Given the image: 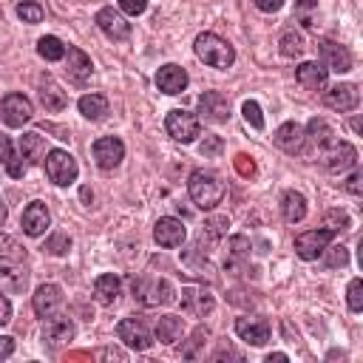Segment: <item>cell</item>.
Here are the masks:
<instances>
[{
    "label": "cell",
    "mask_w": 363,
    "mask_h": 363,
    "mask_svg": "<svg viewBox=\"0 0 363 363\" xmlns=\"http://www.w3.org/2000/svg\"><path fill=\"white\" fill-rule=\"evenodd\" d=\"M281 213H284V218H286L289 224L303 221V216H306V199H303V193L286 190V193L281 196Z\"/></svg>",
    "instance_id": "cell-30"
},
{
    "label": "cell",
    "mask_w": 363,
    "mask_h": 363,
    "mask_svg": "<svg viewBox=\"0 0 363 363\" xmlns=\"http://www.w3.org/2000/svg\"><path fill=\"white\" fill-rule=\"evenodd\" d=\"M250 258V241L244 238V235H233L230 241H227V258H224V267H238L241 261H247Z\"/></svg>",
    "instance_id": "cell-33"
},
{
    "label": "cell",
    "mask_w": 363,
    "mask_h": 363,
    "mask_svg": "<svg viewBox=\"0 0 363 363\" xmlns=\"http://www.w3.org/2000/svg\"><path fill=\"white\" fill-rule=\"evenodd\" d=\"M119 289H122V284H119V278H116L113 272H105V275H99V278L94 281V298H96L102 306L116 303Z\"/></svg>",
    "instance_id": "cell-28"
},
{
    "label": "cell",
    "mask_w": 363,
    "mask_h": 363,
    "mask_svg": "<svg viewBox=\"0 0 363 363\" xmlns=\"http://www.w3.org/2000/svg\"><path fill=\"white\" fill-rule=\"evenodd\" d=\"M235 170H238L241 176H252V173H255V164L250 162V156L238 153V156H235Z\"/></svg>",
    "instance_id": "cell-47"
},
{
    "label": "cell",
    "mask_w": 363,
    "mask_h": 363,
    "mask_svg": "<svg viewBox=\"0 0 363 363\" xmlns=\"http://www.w3.org/2000/svg\"><path fill=\"white\" fill-rule=\"evenodd\" d=\"M320 255H323V264H326V267H332V269H335V267H346V264H349V250H346L343 244L326 247Z\"/></svg>",
    "instance_id": "cell-36"
},
{
    "label": "cell",
    "mask_w": 363,
    "mask_h": 363,
    "mask_svg": "<svg viewBox=\"0 0 363 363\" xmlns=\"http://www.w3.org/2000/svg\"><path fill=\"white\" fill-rule=\"evenodd\" d=\"M65 54H68V68H65L68 77H71L77 85H85V82L91 79V68H94V65H91V57H88L82 48H77V45H68Z\"/></svg>",
    "instance_id": "cell-26"
},
{
    "label": "cell",
    "mask_w": 363,
    "mask_h": 363,
    "mask_svg": "<svg viewBox=\"0 0 363 363\" xmlns=\"http://www.w3.org/2000/svg\"><path fill=\"white\" fill-rule=\"evenodd\" d=\"M306 139L312 142V145H318V147H326V145H332L335 139V133H332V128H329V122L326 119H320V116H315V119H309V125H306Z\"/></svg>",
    "instance_id": "cell-32"
},
{
    "label": "cell",
    "mask_w": 363,
    "mask_h": 363,
    "mask_svg": "<svg viewBox=\"0 0 363 363\" xmlns=\"http://www.w3.org/2000/svg\"><path fill=\"white\" fill-rule=\"evenodd\" d=\"M164 130H167L176 142L190 145V142L199 136V119H196L190 111L176 108V111H170V113H167V119H164Z\"/></svg>",
    "instance_id": "cell-8"
},
{
    "label": "cell",
    "mask_w": 363,
    "mask_h": 363,
    "mask_svg": "<svg viewBox=\"0 0 363 363\" xmlns=\"http://www.w3.org/2000/svg\"><path fill=\"white\" fill-rule=\"evenodd\" d=\"M255 6H258L264 14H272V11H278V9L284 6V0H255Z\"/></svg>",
    "instance_id": "cell-50"
},
{
    "label": "cell",
    "mask_w": 363,
    "mask_h": 363,
    "mask_svg": "<svg viewBox=\"0 0 363 363\" xmlns=\"http://www.w3.org/2000/svg\"><path fill=\"white\" fill-rule=\"evenodd\" d=\"M45 250H48L51 255H65V252L71 250V238H68V233H54V235L45 241Z\"/></svg>",
    "instance_id": "cell-40"
},
{
    "label": "cell",
    "mask_w": 363,
    "mask_h": 363,
    "mask_svg": "<svg viewBox=\"0 0 363 363\" xmlns=\"http://www.w3.org/2000/svg\"><path fill=\"white\" fill-rule=\"evenodd\" d=\"M11 320V301L6 295H0V326H6Z\"/></svg>",
    "instance_id": "cell-49"
},
{
    "label": "cell",
    "mask_w": 363,
    "mask_h": 363,
    "mask_svg": "<svg viewBox=\"0 0 363 363\" xmlns=\"http://www.w3.org/2000/svg\"><path fill=\"white\" fill-rule=\"evenodd\" d=\"M346 190H349L352 196H363V170H354V173L349 176V182H346Z\"/></svg>",
    "instance_id": "cell-46"
},
{
    "label": "cell",
    "mask_w": 363,
    "mask_h": 363,
    "mask_svg": "<svg viewBox=\"0 0 363 363\" xmlns=\"http://www.w3.org/2000/svg\"><path fill=\"white\" fill-rule=\"evenodd\" d=\"M295 79H298L303 88H309V91H320V88H326L329 68H326L323 62H301V65L295 68Z\"/></svg>",
    "instance_id": "cell-25"
},
{
    "label": "cell",
    "mask_w": 363,
    "mask_h": 363,
    "mask_svg": "<svg viewBox=\"0 0 363 363\" xmlns=\"http://www.w3.org/2000/svg\"><path fill=\"white\" fill-rule=\"evenodd\" d=\"M184 335V320L176 318V315H164L156 320V332H153V340L164 343V346H173L176 340H182Z\"/></svg>",
    "instance_id": "cell-27"
},
{
    "label": "cell",
    "mask_w": 363,
    "mask_h": 363,
    "mask_svg": "<svg viewBox=\"0 0 363 363\" xmlns=\"http://www.w3.org/2000/svg\"><path fill=\"white\" fill-rule=\"evenodd\" d=\"M278 45H281V54L284 57H301L303 54V37L301 34H295V31H284L281 34V40H278Z\"/></svg>",
    "instance_id": "cell-35"
},
{
    "label": "cell",
    "mask_w": 363,
    "mask_h": 363,
    "mask_svg": "<svg viewBox=\"0 0 363 363\" xmlns=\"http://www.w3.org/2000/svg\"><path fill=\"white\" fill-rule=\"evenodd\" d=\"M196 105H199V113L210 122H227L230 119V102L218 91H204Z\"/></svg>",
    "instance_id": "cell-18"
},
{
    "label": "cell",
    "mask_w": 363,
    "mask_h": 363,
    "mask_svg": "<svg viewBox=\"0 0 363 363\" xmlns=\"http://www.w3.org/2000/svg\"><path fill=\"white\" fill-rule=\"evenodd\" d=\"M213 306H216V298L204 286H184L182 289V312H187L193 318H204L213 312Z\"/></svg>",
    "instance_id": "cell-15"
},
{
    "label": "cell",
    "mask_w": 363,
    "mask_h": 363,
    "mask_svg": "<svg viewBox=\"0 0 363 363\" xmlns=\"http://www.w3.org/2000/svg\"><path fill=\"white\" fill-rule=\"evenodd\" d=\"M227 227H230V218H227V216H213V218L204 224V230H207L210 238H221V235H227Z\"/></svg>",
    "instance_id": "cell-41"
},
{
    "label": "cell",
    "mask_w": 363,
    "mask_h": 363,
    "mask_svg": "<svg viewBox=\"0 0 363 363\" xmlns=\"http://www.w3.org/2000/svg\"><path fill=\"white\" fill-rule=\"evenodd\" d=\"M318 54H320V62L329 68V71H337V74H346L352 71V54L346 45L335 43V40H320L318 43Z\"/></svg>",
    "instance_id": "cell-12"
},
{
    "label": "cell",
    "mask_w": 363,
    "mask_h": 363,
    "mask_svg": "<svg viewBox=\"0 0 363 363\" xmlns=\"http://www.w3.org/2000/svg\"><path fill=\"white\" fill-rule=\"evenodd\" d=\"M332 238H335V230H329V227L326 230H306L295 238V252L303 261H315L332 244Z\"/></svg>",
    "instance_id": "cell-9"
},
{
    "label": "cell",
    "mask_w": 363,
    "mask_h": 363,
    "mask_svg": "<svg viewBox=\"0 0 363 363\" xmlns=\"http://www.w3.org/2000/svg\"><path fill=\"white\" fill-rule=\"evenodd\" d=\"M156 85L164 94H182L187 88V71L182 65H176V62H167V65H162L156 71Z\"/></svg>",
    "instance_id": "cell-23"
},
{
    "label": "cell",
    "mask_w": 363,
    "mask_h": 363,
    "mask_svg": "<svg viewBox=\"0 0 363 363\" xmlns=\"http://www.w3.org/2000/svg\"><path fill=\"white\" fill-rule=\"evenodd\" d=\"M82 199H85V201H91V199H94V193H91L88 187H82Z\"/></svg>",
    "instance_id": "cell-56"
},
{
    "label": "cell",
    "mask_w": 363,
    "mask_h": 363,
    "mask_svg": "<svg viewBox=\"0 0 363 363\" xmlns=\"http://www.w3.org/2000/svg\"><path fill=\"white\" fill-rule=\"evenodd\" d=\"M346 301H349V309H352V312H360V309H363V281H360V278H352V281H349Z\"/></svg>",
    "instance_id": "cell-39"
},
{
    "label": "cell",
    "mask_w": 363,
    "mask_h": 363,
    "mask_svg": "<svg viewBox=\"0 0 363 363\" xmlns=\"http://www.w3.org/2000/svg\"><path fill=\"white\" fill-rule=\"evenodd\" d=\"M275 145L284 150V153H301L303 150V145H306V133H303V128L298 125V122H284L278 130H275Z\"/></svg>",
    "instance_id": "cell-22"
},
{
    "label": "cell",
    "mask_w": 363,
    "mask_h": 363,
    "mask_svg": "<svg viewBox=\"0 0 363 363\" xmlns=\"http://www.w3.org/2000/svg\"><path fill=\"white\" fill-rule=\"evenodd\" d=\"M28 284L26 252L6 235H0V286L9 292H23Z\"/></svg>",
    "instance_id": "cell-1"
},
{
    "label": "cell",
    "mask_w": 363,
    "mask_h": 363,
    "mask_svg": "<svg viewBox=\"0 0 363 363\" xmlns=\"http://www.w3.org/2000/svg\"><path fill=\"white\" fill-rule=\"evenodd\" d=\"M0 116H3V122L9 128H23L34 116V105L23 94H6L3 96V105H0Z\"/></svg>",
    "instance_id": "cell-7"
},
{
    "label": "cell",
    "mask_w": 363,
    "mask_h": 363,
    "mask_svg": "<svg viewBox=\"0 0 363 363\" xmlns=\"http://www.w3.org/2000/svg\"><path fill=\"white\" fill-rule=\"evenodd\" d=\"M74 332H77V326H74V320L68 318V315H48V320H45V326H43V343L45 346H51V349H60V346H65L68 340H74Z\"/></svg>",
    "instance_id": "cell-10"
},
{
    "label": "cell",
    "mask_w": 363,
    "mask_h": 363,
    "mask_svg": "<svg viewBox=\"0 0 363 363\" xmlns=\"http://www.w3.org/2000/svg\"><path fill=\"white\" fill-rule=\"evenodd\" d=\"M102 357H113V360H125V354L119 352V349H105V352H99Z\"/></svg>",
    "instance_id": "cell-52"
},
{
    "label": "cell",
    "mask_w": 363,
    "mask_h": 363,
    "mask_svg": "<svg viewBox=\"0 0 363 363\" xmlns=\"http://www.w3.org/2000/svg\"><path fill=\"white\" fill-rule=\"evenodd\" d=\"M3 167H6V173H9L11 179H23V173H26V167H28V164L23 162V153H20V156L14 153V156H11V159H9Z\"/></svg>",
    "instance_id": "cell-43"
},
{
    "label": "cell",
    "mask_w": 363,
    "mask_h": 363,
    "mask_svg": "<svg viewBox=\"0 0 363 363\" xmlns=\"http://www.w3.org/2000/svg\"><path fill=\"white\" fill-rule=\"evenodd\" d=\"M221 147H224L221 136H204V139H201V145H199V153H201L204 159H210V156H218V153H221Z\"/></svg>",
    "instance_id": "cell-42"
},
{
    "label": "cell",
    "mask_w": 363,
    "mask_h": 363,
    "mask_svg": "<svg viewBox=\"0 0 363 363\" xmlns=\"http://www.w3.org/2000/svg\"><path fill=\"white\" fill-rule=\"evenodd\" d=\"M37 96H40V102H43V108L45 111H62L65 105H68V99H65V94H62V88L48 77V74H43L40 79H37Z\"/></svg>",
    "instance_id": "cell-24"
},
{
    "label": "cell",
    "mask_w": 363,
    "mask_h": 363,
    "mask_svg": "<svg viewBox=\"0 0 363 363\" xmlns=\"http://www.w3.org/2000/svg\"><path fill=\"white\" fill-rule=\"evenodd\" d=\"M60 303H62V289H60L57 284H43V286H37V292L31 295V306H34V312H37L40 318L54 315V312L60 309Z\"/></svg>",
    "instance_id": "cell-20"
},
{
    "label": "cell",
    "mask_w": 363,
    "mask_h": 363,
    "mask_svg": "<svg viewBox=\"0 0 363 363\" xmlns=\"http://www.w3.org/2000/svg\"><path fill=\"white\" fill-rule=\"evenodd\" d=\"M43 6L40 3H34V0H23L20 6H17V17L23 20V23H40L43 20Z\"/></svg>",
    "instance_id": "cell-37"
},
{
    "label": "cell",
    "mask_w": 363,
    "mask_h": 363,
    "mask_svg": "<svg viewBox=\"0 0 363 363\" xmlns=\"http://www.w3.org/2000/svg\"><path fill=\"white\" fill-rule=\"evenodd\" d=\"M204 340H207V329H196L193 337H190V346H184L182 354H184V357H196V346H201Z\"/></svg>",
    "instance_id": "cell-45"
},
{
    "label": "cell",
    "mask_w": 363,
    "mask_h": 363,
    "mask_svg": "<svg viewBox=\"0 0 363 363\" xmlns=\"http://www.w3.org/2000/svg\"><path fill=\"white\" fill-rule=\"evenodd\" d=\"M241 113H244V119H247L255 130H261V128H264V113H261V105H258L255 99H247V102L241 105Z\"/></svg>",
    "instance_id": "cell-38"
},
{
    "label": "cell",
    "mask_w": 363,
    "mask_h": 363,
    "mask_svg": "<svg viewBox=\"0 0 363 363\" xmlns=\"http://www.w3.org/2000/svg\"><path fill=\"white\" fill-rule=\"evenodd\" d=\"M272 360H278V363H286L289 357H286L284 352H272V354H267V363H272Z\"/></svg>",
    "instance_id": "cell-53"
},
{
    "label": "cell",
    "mask_w": 363,
    "mask_h": 363,
    "mask_svg": "<svg viewBox=\"0 0 363 363\" xmlns=\"http://www.w3.org/2000/svg\"><path fill=\"white\" fill-rule=\"evenodd\" d=\"M11 156H14V150H11V139H9L6 133H0V164H6Z\"/></svg>",
    "instance_id": "cell-48"
},
{
    "label": "cell",
    "mask_w": 363,
    "mask_h": 363,
    "mask_svg": "<svg viewBox=\"0 0 363 363\" xmlns=\"http://www.w3.org/2000/svg\"><path fill=\"white\" fill-rule=\"evenodd\" d=\"M77 108H79V113H82L85 119H91V122H102V119L108 116V99H105L102 94H85V96H79Z\"/></svg>",
    "instance_id": "cell-31"
},
{
    "label": "cell",
    "mask_w": 363,
    "mask_h": 363,
    "mask_svg": "<svg viewBox=\"0 0 363 363\" xmlns=\"http://www.w3.org/2000/svg\"><path fill=\"white\" fill-rule=\"evenodd\" d=\"M116 6H119L122 14L136 17V14H142V11L147 9V0H116Z\"/></svg>",
    "instance_id": "cell-44"
},
{
    "label": "cell",
    "mask_w": 363,
    "mask_h": 363,
    "mask_svg": "<svg viewBox=\"0 0 363 363\" xmlns=\"http://www.w3.org/2000/svg\"><path fill=\"white\" fill-rule=\"evenodd\" d=\"M20 153L26 159V164H40L45 159V139L31 130V133H23L20 136Z\"/></svg>",
    "instance_id": "cell-29"
},
{
    "label": "cell",
    "mask_w": 363,
    "mask_h": 363,
    "mask_svg": "<svg viewBox=\"0 0 363 363\" xmlns=\"http://www.w3.org/2000/svg\"><path fill=\"white\" fill-rule=\"evenodd\" d=\"M323 164H326V170H332V173H343V170L354 167V164H357V150H354V145H349V142H332V145L323 150Z\"/></svg>",
    "instance_id": "cell-14"
},
{
    "label": "cell",
    "mask_w": 363,
    "mask_h": 363,
    "mask_svg": "<svg viewBox=\"0 0 363 363\" xmlns=\"http://www.w3.org/2000/svg\"><path fill=\"white\" fill-rule=\"evenodd\" d=\"M116 335H119V340L125 346H130L136 352H145V349L153 346V332L147 329V323L142 318H125V320H119Z\"/></svg>",
    "instance_id": "cell-6"
},
{
    "label": "cell",
    "mask_w": 363,
    "mask_h": 363,
    "mask_svg": "<svg viewBox=\"0 0 363 363\" xmlns=\"http://www.w3.org/2000/svg\"><path fill=\"white\" fill-rule=\"evenodd\" d=\"M96 26H99V31L108 40H128L130 37V23L119 11H113L111 6H105V9L96 11Z\"/></svg>",
    "instance_id": "cell-16"
},
{
    "label": "cell",
    "mask_w": 363,
    "mask_h": 363,
    "mask_svg": "<svg viewBox=\"0 0 363 363\" xmlns=\"http://www.w3.org/2000/svg\"><path fill=\"white\" fill-rule=\"evenodd\" d=\"M184 238H187V230H184V224H182L179 218H173V216H164V218H159V221L153 224V241H156L159 247L173 250V247H182Z\"/></svg>",
    "instance_id": "cell-13"
},
{
    "label": "cell",
    "mask_w": 363,
    "mask_h": 363,
    "mask_svg": "<svg viewBox=\"0 0 363 363\" xmlns=\"http://www.w3.org/2000/svg\"><path fill=\"white\" fill-rule=\"evenodd\" d=\"M193 48H196V57H199L201 62L213 65V68H230V65H233V60H235L233 45H230L224 37L213 34V31L199 34V37H196V43H193Z\"/></svg>",
    "instance_id": "cell-3"
},
{
    "label": "cell",
    "mask_w": 363,
    "mask_h": 363,
    "mask_svg": "<svg viewBox=\"0 0 363 363\" xmlns=\"http://www.w3.org/2000/svg\"><path fill=\"white\" fill-rule=\"evenodd\" d=\"M37 54H40L43 60H48V62H57V60H62V57H65V45H62V40H60V37L45 34V37H40V40H37Z\"/></svg>",
    "instance_id": "cell-34"
},
{
    "label": "cell",
    "mask_w": 363,
    "mask_h": 363,
    "mask_svg": "<svg viewBox=\"0 0 363 363\" xmlns=\"http://www.w3.org/2000/svg\"><path fill=\"white\" fill-rule=\"evenodd\" d=\"M6 216H9V213H6V204H3V199H0V227L6 224Z\"/></svg>",
    "instance_id": "cell-55"
},
{
    "label": "cell",
    "mask_w": 363,
    "mask_h": 363,
    "mask_svg": "<svg viewBox=\"0 0 363 363\" xmlns=\"http://www.w3.org/2000/svg\"><path fill=\"white\" fill-rule=\"evenodd\" d=\"M298 3V9H315L318 6V0H295Z\"/></svg>",
    "instance_id": "cell-54"
},
{
    "label": "cell",
    "mask_w": 363,
    "mask_h": 363,
    "mask_svg": "<svg viewBox=\"0 0 363 363\" xmlns=\"http://www.w3.org/2000/svg\"><path fill=\"white\" fill-rule=\"evenodd\" d=\"M235 335L252 346H264L269 340V323L264 318H238L235 320Z\"/></svg>",
    "instance_id": "cell-21"
},
{
    "label": "cell",
    "mask_w": 363,
    "mask_h": 363,
    "mask_svg": "<svg viewBox=\"0 0 363 363\" xmlns=\"http://www.w3.org/2000/svg\"><path fill=\"white\" fill-rule=\"evenodd\" d=\"M323 99H326V105H329L332 111L346 113V111H354V108H357L360 91H357V85H352V82H337V85H332V88L326 91Z\"/></svg>",
    "instance_id": "cell-17"
},
{
    "label": "cell",
    "mask_w": 363,
    "mask_h": 363,
    "mask_svg": "<svg viewBox=\"0 0 363 363\" xmlns=\"http://www.w3.org/2000/svg\"><path fill=\"white\" fill-rule=\"evenodd\" d=\"M187 190H190L193 204L201 207V210H213L224 199V182L210 170H193L190 182H187Z\"/></svg>",
    "instance_id": "cell-2"
},
{
    "label": "cell",
    "mask_w": 363,
    "mask_h": 363,
    "mask_svg": "<svg viewBox=\"0 0 363 363\" xmlns=\"http://www.w3.org/2000/svg\"><path fill=\"white\" fill-rule=\"evenodd\" d=\"M11 352H14V337L0 335V360H3V357H9Z\"/></svg>",
    "instance_id": "cell-51"
},
{
    "label": "cell",
    "mask_w": 363,
    "mask_h": 363,
    "mask_svg": "<svg viewBox=\"0 0 363 363\" xmlns=\"http://www.w3.org/2000/svg\"><path fill=\"white\" fill-rule=\"evenodd\" d=\"M133 298L145 306H167L176 298V289L164 278H133Z\"/></svg>",
    "instance_id": "cell-4"
},
{
    "label": "cell",
    "mask_w": 363,
    "mask_h": 363,
    "mask_svg": "<svg viewBox=\"0 0 363 363\" xmlns=\"http://www.w3.org/2000/svg\"><path fill=\"white\" fill-rule=\"evenodd\" d=\"M48 224H51V216H48V207L43 201H31L20 216V227L26 235H43Z\"/></svg>",
    "instance_id": "cell-19"
},
{
    "label": "cell",
    "mask_w": 363,
    "mask_h": 363,
    "mask_svg": "<svg viewBox=\"0 0 363 363\" xmlns=\"http://www.w3.org/2000/svg\"><path fill=\"white\" fill-rule=\"evenodd\" d=\"M125 156V145L116 136H99L94 142V162L99 170H113Z\"/></svg>",
    "instance_id": "cell-11"
},
{
    "label": "cell",
    "mask_w": 363,
    "mask_h": 363,
    "mask_svg": "<svg viewBox=\"0 0 363 363\" xmlns=\"http://www.w3.org/2000/svg\"><path fill=\"white\" fill-rule=\"evenodd\" d=\"M45 173H48V179H51L54 184L68 187V184L77 179L79 167H77V159H74L68 150L54 147V150H48V153H45Z\"/></svg>",
    "instance_id": "cell-5"
}]
</instances>
